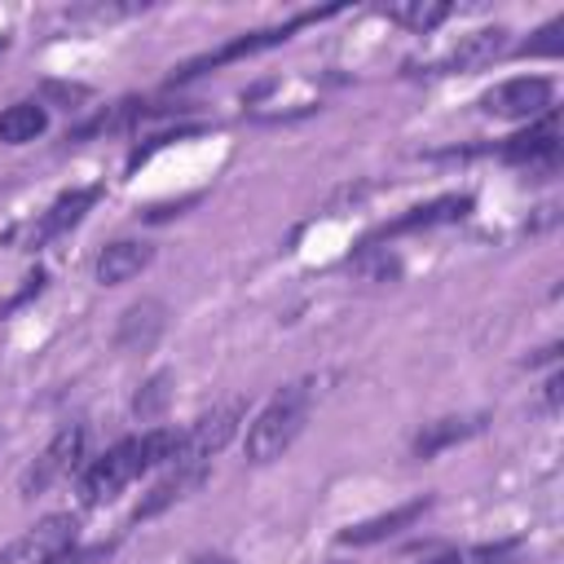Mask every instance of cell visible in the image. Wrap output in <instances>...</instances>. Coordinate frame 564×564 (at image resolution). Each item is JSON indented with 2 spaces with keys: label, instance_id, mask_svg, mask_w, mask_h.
Returning a JSON list of instances; mask_svg holds the SVG:
<instances>
[{
  "label": "cell",
  "instance_id": "cell-1",
  "mask_svg": "<svg viewBox=\"0 0 564 564\" xmlns=\"http://www.w3.org/2000/svg\"><path fill=\"white\" fill-rule=\"evenodd\" d=\"M176 454H181V432L176 427H150L141 436L119 441V445H110L101 458H93L84 467V476H79V502L84 507H101L123 485H132L141 471L163 467V463H176Z\"/></svg>",
  "mask_w": 564,
  "mask_h": 564
},
{
  "label": "cell",
  "instance_id": "cell-2",
  "mask_svg": "<svg viewBox=\"0 0 564 564\" xmlns=\"http://www.w3.org/2000/svg\"><path fill=\"white\" fill-rule=\"evenodd\" d=\"M308 405H313L308 383L282 388V392L256 414V423L247 427V458H251V463H269V458H278L282 449H291V441H295V436L304 432V423H308Z\"/></svg>",
  "mask_w": 564,
  "mask_h": 564
},
{
  "label": "cell",
  "instance_id": "cell-3",
  "mask_svg": "<svg viewBox=\"0 0 564 564\" xmlns=\"http://www.w3.org/2000/svg\"><path fill=\"white\" fill-rule=\"evenodd\" d=\"M330 13H339V4H330V9H308V13H295V18H286V22H278V26H264V31H247V35H238V40H229V44H220L216 53H203V57H194V62H185L181 70H176V79H194V75H203V70H212V66H225V62H238V57H251V53H264V48H273V44H286L304 22H317V18H330ZM172 79V84H176Z\"/></svg>",
  "mask_w": 564,
  "mask_h": 564
},
{
  "label": "cell",
  "instance_id": "cell-4",
  "mask_svg": "<svg viewBox=\"0 0 564 564\" xmlns=\"http://www.w3.org/2000/svg\"><path fill=\"white\" fill-rule=\"evenodd\" d=\"M551 97H555V84L546 75H520V79L494 84L480 97V110L498 119H538L551 110Z\"/></svg>",
  "mask_w": 564,
  "mask_h": 564
},
{
  "label": "cell",
  "instance_id": "cell-5",
  "mask_svg": "<svg viewBox=\"0 0 564 564\" xmlns=\"http://www.w3.org/2000/svg\"><path fill=\"white\" fill-rule=\"evenodd\" d=\"M242 414H247V401L234 397V401L216 405L212 414L194 419L189 427H181V454H176V463H212V454L238 432Z\"/></svg>",
  "mask_w": 564,
  "mask_h": 564
},
{
  "label": "cell",
  "instance_id": "cell-6",
  "mask_svg": "<svg viewBox=\"0 0 564 564\" xmlns=\"http://www.w3.org/2000/svg\"><path fill=\"white\" fill-rule=\"evenodd\" d=\"M84 445H88V427L84 423H66L53 441H48V449L22 471V498H31V494H40V489H48L57 476H66V471H75L79 467V458H84Z\"/></svg>",
  "mask_w": 564,
  "mask_h": 564
},
{
  "label": "cell",
  "instance_id": "cell-7",
  "mask_svg": "<svg viewBox=\"0 0 564 564\" xmlns=\"http://www.w3.org/2000/svg\"><path fill=\"white\" fill-rule=\"evenodd\" d=\"M502 163H520V167H529V172H555L560 167V119L546 110L533 128H524V132H516V137H507L502 141Z\"/></svg>",
  "mask_w": 564,
  "mask_h": 564
},
{
  "label": "cell",
  "instance_id": "cell-8",
  "mask_svg": "<svg viewBox=\"0 0 564 564\" xmlns=\"http://www.w3.org/2000/svg\"><path fill=\"white\" fill-rule=\"evenodd\" d=\"M467 212H471V194H441V198H432V203H419V207L401 212L397 220L379 225V229L366 238V247H375V242H383V238H401V234H419V229L454 225V220H463Z\"/></svg>",
  "mask_w": 564,
  "mask_h": 564
},
{
  "label": "cell",
  "instance_id": "cell-9",
  "mask_svg": "<svg viewBox=\"0 0 564 564\" xmlns=\"http://www.w3.org/2000/svg\"><path fill=\"white\" fill-rule=\"evenodd\" d=\"M502 53H507V26H480V31H467L432 70L436 75H467V70L489 66Z\"/></svg>",
  "mask_w": 564,
  "mask_h": 564
},
{
  "label": "cell",
  "instance_id": "cell-10",
  "mask_svg": "<svg viewBox=\"0 0 564 564\" xmlns=\"http://www.w3.org/2000/svg\"><path fill=\"white\" fill-rule=\"evenodd\" d=\"M97 185H79V189H66V194H57L53 203H48V212L31 225V238H26V247H44L48 238H57V234H66L70 225H79L84 220V212L97 203Z\"/></svg>",
  "mask_w": 564,
  "mask_h": 564
},
{
  "label": "cell",
  "instance_id": "cell-11",
  "mask_svg": "<svg viewBox=\"0 0 564 564\" xmlns=\"http://www.w3.org/2000/svg\"><path fill=\"white\" fill-rule=\"evenodd\" d=\"M203 480H207V463H172V471H167V476L137 502L132 520H154L159 511H167L172 502H181L185 494H194Z\"/></svg>",
  "mask_w": 564,
  "mask_h": 564
},
{
  "label": "cell",
  "instance_id": "cell-12",
  "mask_svg": "<svg viewBox=\"0 0 564 564\" xmlns=\"http://www.w3.org/2000/svg\"><path fill=\"white\" fill-rule=\"evenodd\" d=\"M163 326H167V308H163V300H137V304H128L123 317H119L115 348H123V352H141V348H150V344L163 335Z\"/></svg>",
  "mask_w": 564,
  "mask_h": 564
},
{
  "label": "cell",
  "instance_id": "cell-13",
  "mask_svg": "<svg viewBox=\"0 0 564 564\" xmlns=\"http://www.w3.org/2000/svg\"><path fill=\"white\" fill-rule=\"evenodd\" d=\"M150 260H154V247H150V242H137V238H119V242L101 247V256H97L93 273H97V282H101V286H119V282L137 278V273H141Z\"/></svg>",
  "mask_w": 564,
  "mask_h": 564
},
{
  "label": "cell",
  "instance_id": "cell-14",
  "mask_svg": "<svg viewBox=\"0 0 564 564\" xmlns=\"http://www.w3.org/2000/svg\"><path fill=\"white\" fill-rule=\"evenodd\" d=\"M427 507H432V498H427V494H423V498H410V502H401V507H392V511H383V516H375V520L348 524V529L339 533V542H344V546H370V542H383V538H392L397 529L414 524Z\"/></svg>",
  "mask_w": 564,
  "mask_h": 564
},
{
  "label": "cell",
  "instance_id": "cell-15",
  "mask_svg": "<svg viewBox=\"0 0 564 564\" xmlns=\"http://www.w3.org/2000/svg\"><path fill=\"white\" fill-rule=\"evenodd\" d=\"M480 427H485V414H458V419L423 423V427L414 432V441H410V454H414V458H436L441 449H449V445L476 436Z\"/></svg>",
  "mask_w": 564,
  "mask_h": 564
},
{
  "label": "cell",
  "instance_id": "cell-16",
  "mask_svg": "<svg viewBox=\"0 0 564 564\" xmlns=\"http://www.w3.org/2000/svg\"><path fill=\"white\" fill-rule=\"evenodd\" d=\"M70 546H75V520H70V516H48L40 529H31V533L18 542V551L31 555L35 564H40V560H53V555H62V551H70Z\"/></svg>",
  "mask_w": 564,
  "mask_h": 564
},
{
  "label": "cell",
  "instance_id": "cell-17",
  "mask_svg": "<svg viewBox=\"0 0 564 564\" xmlns=\"http://www.w3.org/2000/svg\"><path fill=\"white\" fill-rule=\"evenodd\" d=\"M44 128H48V110L40 101H13L9 110H0V141L4 145L35 141Z\"/></svg>",
  "mask_w": 564,
  "mask_h": 564
},
{
  "label": "cell",
  "instance_id": "cell-18",
  "mask_svg": "<svg viewBox=\"0 0 564 564\" xmlns=\"http://www.w3.org/2000/svg\"><path fill=\"white\" fill-rule=\"evenodd\" d=\"M449 13H454V4H445V0H401V4H388V9H383L388 22L410 26V31H419V35L432 31V26H441Z\"/></svg>",
  "mask_w": 564,
  "mask_h": 564
},
{
  "label": "cell",
  "instance_id": "cell-19",
  "mask_svg": "<svg viewBox=\"0 0 564 564\" xmlns=\"http://www.w3.org/2000/svg\"><path fill=\"white\" fill-rule=\"evenodd\" d=\"M167 401H172V379H167V370H159V375H150V379L141 383V392L132 397V414H137V419H154V414L167 410Z\"/></svg>",
  "mask_w": 564,
  "mask_h": 564
},
{
  "label": "cell",
  "instance_id": "cell-20",
  "mask_svg": "<svg viewBox=\"0 0 564 564\" xmlns=\"http://www.w3.org/2000/svg\"><path fill=\"white\" fill-rule=\"evenodd\" d=\"M560 35H564V18L546 22L529 44H520V53H524V57H555V53H560Z\"/></svg>",
  "mask_w": 564,
  "mask_h": 564
},
{
  "label": "cell",
  "instance_id": "cell-21",
  "mask_svg": "<svg viewBox=\"0 0 564 564\" xmlns=\"http://www.w3.org/2000/svg\"><path fill=\"white\" fill-rule=\"evenodd\" d=\"M40 291H44V269H35V273H31V278H26V286H22V291H18V295H9V300H4V304H0V317H9V313H13V308H22V304H26V300H31V295H40Z\"/></svg>",
  "mask_w": 564,
  "mask_h": 564
},
{
  "label": "cell",
  "instance_id": "cell-22",
  "mask_svg": "<svg viewBox=\"0 0 564 564\" xmlns=\"http://www.w3.org/2000/svg\"><path fill=\"white\" fill-rule=\"evenodd\" d=\"M560 388H564V375H551V379H546V401H551V405L560 401Z\"/></svg>",
  "mask_w": 564,
  "mask_h": 564
},
{
  "label": "cell",
  "instance_id": "cell-23",
  "mask_svg": "<svg viewBox=\"0 0 564 564\" xmlns=\"http://www.w3.org/2000/svg\"><path fill=\"white\" fill-rule=\"evenodd\" d=\"M189 564H234V560L229 555H194Z\"/></svg>",
  "mask_w": 564,
  "mask_h": 564
},
{
  "label": "cell",
  "instance_id": "cell-24",
  "mask_svg": "<svg viewBox=\"0 0 564 564\" xmlns=\"http://www.w3.org/2000/svg\"><path fill=\"white\" fill-rule=\"evenodd\" d=\"M432 564H467V560H463V555H458V551H449V555H436V560H432Z\"/></svg>",
  "mask_w": 564,
  "mask_h": 564
},
{
  "label": "cell",
  "instance_id": "cell-25",
  "mask_svg": "<svg viewBox=\"0 0 564 564\" xmlns=\"http://www.w3.org/2000/svg\"><path fill=\"white\" fill-rule=\"evenodd\" d=\"M18 555H22V551H18V542H13V546H4V551H0V564H13Z\"/></svg>",
  "mask_w": 564,
  "mask_h": 564
},
{
  "label": "cell",
  "instance_id": "cell-26",
  "mask_svg": "<svg viewBox=\"0 0 564 564\" xmlns=\"http://www.w3.org/2000/svg\"><path fill=\"white\" fill-rule=\"evenodd\" d=\"M0 48H4V44H0Z\"/></svg>",
  "mask_w": 564,
  "mask_h": 564
}]
</instances>
